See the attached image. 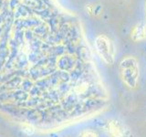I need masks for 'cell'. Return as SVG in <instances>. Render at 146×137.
I'll use <instances>...</instances> for the list:
<instances>
[{"instance_id":"obj_6","label":"cell","mask_w":146,"mask_h":137,"mask_svg":"<svg viewBox=\"0 0 146 137\" xmlns=\"http://www.w3.org/2000/svg\"><path fill=\"white\" fill-rule=\"evenodd\" d=\"M145 38H146V27H145Z\"/></svg>"},{"instance_id":"obj_2","label":"cell","mask_w":146,"mask_h":137,"mask_svg":"<svg viewBox=\"0 0 146 137\" xmlns=\"http://www.w3.org/2000/svg\"><path fill=\"white\" fill-rule=\"evenodd\" d=\"M95 47L97 52L100 56L104 62L111 65L114 62L115 58V49L113 43L107 36L100 35L95 39Z\"/></svg>"},{"instance_id":"obj_5","label":"cell","mask_w":146,"mask_h":137,"mask_svg":"<svg viewBox=\"0 0 146 137\" xmlns=\"http://www.w3.org/2000/svg\"><path fill=\"white\" fill-rule=\"evenodd\" d=\"M82 137H98V136L92 131H86V132H83V134H82Z\"/></svg>"},{"instance_id":"obj_3","label":"cell","mask_w":146,"mask_h":137,"mask_svg":"<svg viewBox=\"0 0 146 137\" xmlns=\"http://www.w3.org/2000/svg\"><path fill=\"white\" fill-rule=\"evenodd\" d=\"M106 131L111 137H125L124 125L117 120H111L107 123Z\"/></svg>"},{"instance_id":"obj_4","label":"cell","mask_w":146,"mask_h":137,"mask_svg":"<svg viewBox=\"0 0 146 137\" xmlns=\"http://www.w3.org/2000/svg\"><path fill=\"white\" fill-rule=\"evenodd\" d=\"M131 38L134 41L141 40L145 38V27L141 25L136 26L131 32Z\"/></svg>"},{"instance_id":"obj_1","label":"cell","mask_w":146,"mask_h":137,"mask_svg":"<svg viewBox=\"0 0 146 137\" xmlns=\"http://www.w3.org/2000/svg\"><path fill=\"white\" fill-rule=\"evenodd\" d=\"M120 74L122 81L133 89L138 84L140 76V67L138 61L134 57H126L120 63Z\"/></svg>"}]
</instances>
